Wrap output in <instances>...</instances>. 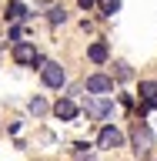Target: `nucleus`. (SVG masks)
<instances>
[{
	"mask_svg": "<svg viewBox=\"0 0 157 161\" xmlns=\"http://www.w3.org/2000/svg\"><path fill=\"white\" fill-rule=\"evenodd\" d=\"M130 141H134V151H137L140 158H147L150 148H154V131L147 128V124H134V131H130Z\"/></svg>",
	"mask_w": 157,
	"mask_h": 161,
	"instance_id": "obj_1",
	"label": "nucleus"
},
{
	"mask_svg": "<svg viewBox=\"0 0 157 161\" xmlns=\"http://www.w3.org/2000/svg\"><path fill=\"white\" fill-rule=\"evenodd\" d=\"M40 77H44V84H47V87H64V80H67V74H64V67H60V64L47 60V64L40 67Z\"/></svg>",
	"mask_w": 157,
	"mask_h": 161,
	"instance_id": "obj_2",
	"label": "nucleus"
},
{
	"mask_svg": "<svg viewBox=\"0 0 157 161\" xmlns=\"http://www.w3.org/2000/svg\"><path fill=\"white\" fill-rule=\"evenodd\" d=\"M87 91L90 94H110V91H114V77H107V74H90L87 77Z\"/></svg>",
	"mask_w": 157,
	"mask_h": 161,
	"instance_id": "obj_3",
	"label": "nucleus"
},
{
	"mask_svg": "<svg viewBox=\"0 0 157 161\" xmlns=\"http://www.w3.org/2000/svg\"><path fill=\"white\" fill-rule=\"evenodd\" d=\"M100 148H120V144H124V134H120L117 128H114V124H107V128L100 131Z\"/></svg>",
	"mask_w": 157,
	"mask_h": 161,
	"instance_id": "obj_4",
	"label": "nucleus"
},
{
	"mask_svg": "<svg viewBox=\"0 0 157 161\" xmlns=\"http://www.w3.org/2000/svg\"><path fill=\"white\" fill-rule=\"evenodd\" d=\"M54 114H57L60 121H74L77 118V104H74L70 97H60L57 104H54Z\"/></svg>",
	"mask_w": 157,
	"mask_h": 161,
	"instance_id": "obj_5",
	"label": "nucleus"
},
{
	"mask_svg": "<svg viewBox=\"0 0 157 161\" xmlns=\"http://www.w3.org/2000/svg\"><path fill=\"white\" fill-rule=\"evenodd\" d=\"M84 108H87L90 118H107V114H110V101H94V97H87Z\"/></svg>",
	"mask_w": 157,
	"mask_h": 161,
	"instance_id": "obj_6",
	"label": "nucleus"
},
{
	"mask_svg": "<svg viewBox=\"0 0 157 161\" xmlns=\"http://www.w3.org/2000/svg\"><path fill=\"white\" fill-rule=\"evenodd\" d=\"M34 57H37L34 44H17V47H13V60H17V64H30Z\"/></svg>",
	"mask_w": 157,
	"mask_h": 161,
	"instance_id": "obj_7",
	"label": "nucleus"
},
{
	"mask_svg": "<svg viewBox=\"0 0 157 161\" xmlns=\"http://www.w3.org/2000/svg\"><path fill=\"white\" fill-rule=\"evenodd\" d=\"M107 44H104V40H97V44H90V50H87V57L94 60V64H104V60H107Z\"/></svg>",
	"mask_w": 157,
	"mask_h": 161,
	"instance_id": "obj_8",
	"label": "nucleus"
},
{
	"mask_svg": "<svg viewBox=\"0 0 157 161\" xmlns=\"http://www.w3.org/2000/svg\"><path fill=\"white\" fill-rule=\"evenodd\" d=\"M97 7H100L104 17H114V14L120 10V0H97Z\"/></svg>",
	"mask_w": 157,
	"mask_h": 161,
	"instance_id": "obj_9",
	"label": "nucleus"
},
{
	"mask_svg": "<svg viewBox=\"0 0 157 161\" xmlns=\"http://www.w3.org/2000/svg\"><path fill=\"white\" fill-rule=\"evenodd\" d=\"M7 17H10V20H24V17H27V7L13 0V3H7Z\"/></svg>",
	"mask_w": 157,
	"mask_h": 161,
	"instance_id": "obj_10",
	"label": "nucleus"
},
{
	"mask_svg": "<svg viewBox=\"0 0 157 161\" xmlns=\"http://www.w3.org/2000/svg\"><path fill=\"white\" fill-rule=\"evenodd\" d=\"M140 94H144V101H157V80H144Z\"/></svg>",
	"mask_w": 157,
	"mask_h": 161,
	"instance_id": "obj_11",
	"label": "nucleus"
},
{
	"mask_svg": "<svg viewBox=\"0 0 157 161\" xmlns=\"http://www.w3.org/2000/svg\"><path fill=\"white\" fill-rule=\"evenodd\" d=\"M114 67H117V70H114V77H117V80H130V77H134V70H130L127 64H114Z\"/></svg>",
	"mask_w": 157,
	"mask_h": 161,
	"instance_id": "obj_12",
	"label": "nucleus"
},
{
	"mask_svg": "<svg viewBox=\"0 0 157 161\" xmlns=\"http://www.w3.org/2000/svg\"><path fill=\"white\" fill-rule=\"evenodd\" d=\"M30 111H34V114H44V111H47V101H44V97H34V101H30Z\"/></svg>",
	"mask_w": 157,
	"mask_h": 161,
	"instance_id": "obj_13",
	"label": "nucleus"
},
{
	"mask_svg": "<svg viewBox=\"0 0 157 161\" xmlns=\"http://www.w3.org/2000/svg\"><path fill=\"white\" fill-rule=\"evenodd\" d=\"M50 20H54V24H64L67 14H64V10H50Z\"/></svg>",
	"mask_w": 157,
	"mask_h": 161,
	"instance_id": "obj_14",
	"label": "nucleus"
},
{
	"mask_svg": "<svg viewBox=\"0 0 157 161\" xmlns=\"http://www.w3.org/2000/svg\"><path fill=\"white\" fill-rule=\"evenodd\" d=\"M77 161H97V158H94V154H84V151H80V154H77Z\"/></svg>",
	"mask_w": 157,
	"mask_h": 161,
	"instance_id": "obj_15",
	"label": "nucleus"
},
{
	"mask_svg": "<svg viewBox=\"0 0 157 161\" xmlns=\"http://www.w3.org/2000/svg\"><path fill=\"white\" fill-rule=\"evenodd\" d=\"M94 3H97V0H80V7H84V10H90Z\"/></svg>",
	"mask_w": 157,
	"mask_h": 161,
	"instance_id": "obj_16",
	"label": "nucleus"
}]
</instances>
